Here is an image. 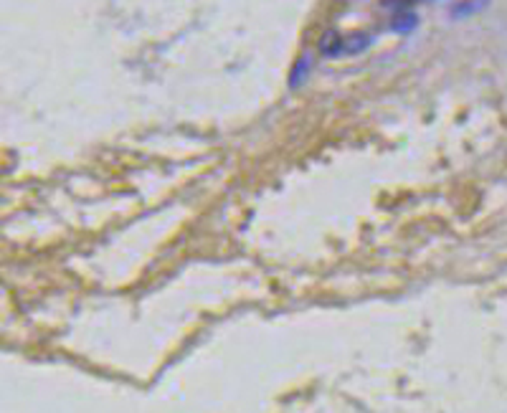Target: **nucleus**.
<instances>
[{"instance_id": "nucleus-1", "label": "nucleus", "mask_w": 507, "mask_h": 413, "mask_svg": "<svg viewBox=\"0 0 507 413\" xmlns=\"http://www.w3.org/2000/svg\"><path fill=\"white\" fill-rule=\"evenodd\" d=\"M317 51H320V56H325V58L345 56V38H342L335 28H327V31L320 36V41H317Z\"/></svg>"}, {"instance_id": "nucleus-2", "label": "nucleus", "mask_w": 507, "mask_h": 413, "mask_svg": "<svg viewBox=\"0 0 507 413\" xmlns=\"http://www.w3.org/2000/svg\"><path fill=\"white\" fill-rule=\"evenodd\" d=\"M309 71H312V58H309L307 54H302V56L294 61V67H292V71H290V79H287L290 89H300L302 84L307 82Z\"/></svg>"}, {"instance_id": "nucleus-3", "label": "nucleus", "mask_w": 507, "mask_h": 413, "mask_svg": "<svg viewBox=\"0 0 507 413\" xmlns=\"http://www.w3.org/2000/svg\"><path fill=\"white\" fill-rule=\"evenodd\" d=\"M373 43V36L366 34V31H357V34H350L345 38V56H355V54H363V51L370 49Z\"/></svg>"}, {"instance_id": "nucleus-4", "label": "nucleus", "mask_w": 507, "mask_h": 413, "mask_svg": "<svg viewBox=\"0 0 507 413\" xmlns=\"http://www.w3.org/2000/svg\"><path fill=\"white\" fill-rule=\"evenodd\" d=\"M416 25H418V16H416L414 10H401V13H396L391 21L393 34H401V36L411 34Z\"/></svg>"}, {"instance_id": "nucleus-5", "label": "nucleus", "mask_w": 507, "mask_h": 413, "mask_svg": "<svg viewBox=\"0 0 507 413\" xmlns=\"http://www.w3.org/2000/svg\"><path fill=\"white\" fill-rule=\"evenodd\" d=\"M487 3H490V0H462V3H457V5L451 8V18L472 16V13H477V10H482Z\"/></svg>"}, {"instance_id": "nucleus-6", "label": "nucleus", "mask_w": 507, "mask_h": 413, "mask_svg": "<svg viewBox=\"0 0 507 413\" xmlns=\"http://www.w3.org/2000/svg\"><path fill=\"white\" fill-rule=\"evenodd\" d=\"M383 8H396L401 13V10H408V5L414 3V0H381Z\"/></svg>"}]
</instances>
